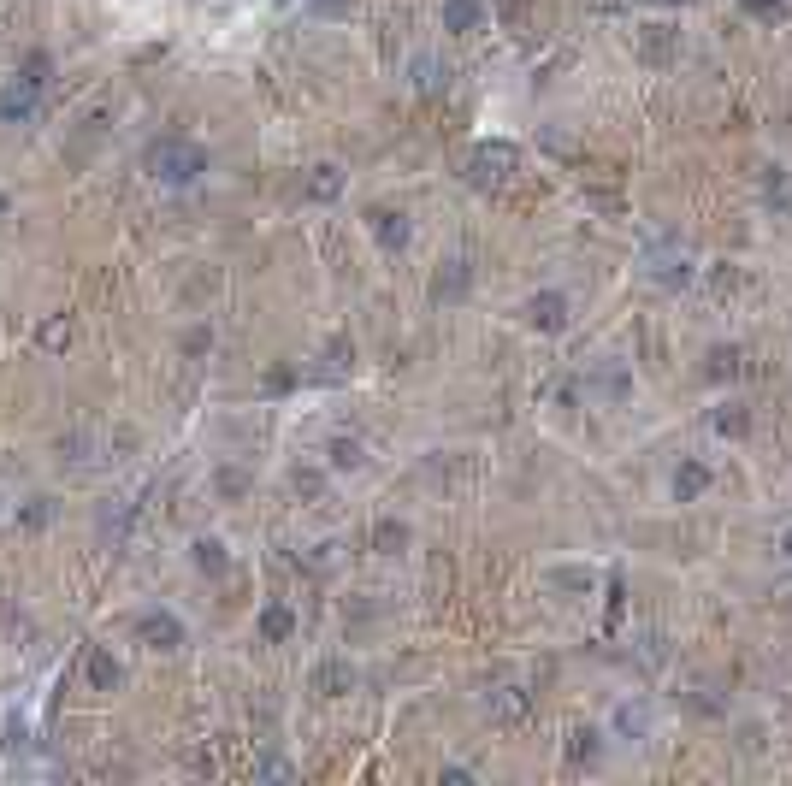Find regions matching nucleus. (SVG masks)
<instances>
[{
  "mask_svg": "<svg viewBox=\"0 0 792 786\" xmlns=\"http://www.w3.org/2000/svg\"><path fill=\"white\" fill-rule=\"evenodd\" d=\"M148 172H154V184L184 190V184H196L207 172V148L184 142V136H160V142H148Z\"/></svg>",
  "mask_w": 792,
  "mask_h": 786,
  "instance_id": "nucleus-1",
  "label": "nucleus"
},
{
  "mask_svg": "<svg viewBox=\"0 0 792 786\" xmlns=\"http://www.w3.org/2000/svg\"><path fill=\"white\" fill-rule=\"evenodd\" d=\"M521 172V148L515 142H479L473 154H467V184L473 190H497V184H509Z\"/></svg>",
  "mask_w": 792,
  "mask_h": 786,
  "instance_id": "nucleus-2",
  "label": "nucleus"
},
{
  "mask_svg": "<svg viewBox=\"0 0 792 786\" xmlns=\"http://www.w3.org/2000/svg\"><path fill=\"white\" fill-rule=\"evenodd\" d=\"M633 54H639L645 66H668V60H680V30L662 24V18L639 24V30H633Z\"/></svg>",
  "mask_w": 792,
  "mask_h": 786,
  "instance_id": "nucleus-3",
  "label": "nucleus"
},
{
  "mask_svg": "<svg viewBox=\"0 0 792 786\" xmlns=\"http://www.w3.org/2000/svg\"><path fill=\"white\" fill-rule=\"evenodd\" d=\"M42 95H48V89H36L30 77H18V71H12V83L0 89V125H24V119H36Z\"/></svg>",
  "mask_w": 792,
  "mask_h": 786,
  "instance_id": "nucleus-4",
  "label": "nucleus"
},
{
  "mask_svg": "<svg viewBox=\"0 0 792 786\" xmlns=\"http://www.w3.org/2000/svg\"><path fill=\"white\" fill-rule=\"evenodd\" d=\"M136 639H142L148 651H178V645H184V621H178L172 609H154V615L136 621Z\"/></svg>",
  "mask_w": 792,
  "mask_h": 786,
  "instance_id": "nucleus-5",
  "label": "nucleus"
},
{
  "mask_svg": "<svg viewBox=\"0 0 792 786\" xmlns=\"http://www.w3.org/2000/svg\"><path fill=\"white\" fill-rule=\"evenodd\" d=\"M645 266H651V278H657L662 290H680V284H692V255H686V249H651V255H645Z\"/></svg>",
  "mask_w": 792,
  "mask_h": 786,
  "instance_id": "nucleus-6",
  "label": "nucleus"
},
{
  "mask_svg": "<svg viewBox=\"0 0 792 786\" xmlns=\"http://www.w3.org/2000/svg\"><path fill=\"white\" fill-rule=\"evenodd\" d=\"M521 314H527V326H532V331H568V296L544 290V296H532Z\"/></svg>",
  "mask_w": 792,
  "mask_h": 786,
  "instance_id": "nucleus-7",
  "label": "nucleus"
},
{
  "mask_svg": "<svg viewBox=\"0 0 792 786\" xmlns=\"http://www.w3.org/2000/svg\"><path fill=\"white\" fill-rule=\"evenodd\" d=\"M467 290H473V261H450L438 278H432V296H438V302H462Z\"/></svg>",
  "mask_w": 792,
  "mask_h": 786,
  "instance_id": "nucleus-8",
  "label": "nucleus"
},
{
  "mask_svg": "<svg viewBox=\"0 0 792 786\" xmlns=\"http://www.w3.org/2000/svg\"><path fill=\"white\" fill-rule=\"evenodd\" d=\"M367 231L379 237V249H402V243H408V219L391 213V207H373V213H367Z\"/></svg>",
  "mask_w": 792,
  "mask_h": 786,
  "instance_id": "nucleus-9",
  "label": "nucleus"
},
{
  "mask_svg": "<svg viewBox=\"0 0 792 786\" xmlns=\"http://www.w3.org/2000/svg\"><path fill=\"white\" fill-rule=\"evenodd\" d=\"M349 686H355V668H349L343 656H337V662H320V668H314V692H320V698H343Z\"/></svg>",
  "mask_w": 792,
  "mask_h": 786,
  "instance_id": "nucleus-10",
  "label": "nucleus"
},
{
  "mask_svg": "<svg viewBox=\"0 0 792 786\" xmlns=\"http://www.w3.org/2000/svg\"><path fill=\"white\" fill-rule=\"evenodd\" d=\"M710 491V467L704 461H680V473H674V497L680 503H698Z\"/></svg>",
  "mask_w": 792,
  "mask_h": 786,
  "instance_id": "nucleus-11",
  "label": "nucleus"
},
{
  "mask_svg": "<svg viewBox=\"0 0 792 786\" xmlns=\"http://www.w3.org/2000/svg\"><path fill=\"white\" fill-rule=\"evenodd\" d=\"M479 18H485L479 0H444V30H450V36H473Z\"/></svg>",
  "mask_w": 792,
  "mask_h": 786,
  "instance_id": "nucleus-12",
  "label": "nucleus"
},
{
  "mask_svg": "<svg viewBox=\"0 0 792 786\" xmlns=\"http://www.w3.org/2000/svg\"><path fill=\"white\" fill-rule=\"evenodd\" d=\"M255 627H261V639H266V645H284V639L296 633V615H290L284 603H266V609H261V621H255Z\"/></svg>",
  "mask_w": 792,
  "mask_h": 786,
  "instance_id": "nucleus-13",
  "label": "nucleus"
},
{
  "mask_svg": "<svg viewBox=\"0 0 792 786\" xmlns=\"http://www.w3.org/2000/svg\"><path fill=\"white\" fill-rule=\"evenodd\" d=\"M527 692H521V686H497V692H491V698H485V710H491V716L497 721H515V716H527Z\"/></svg>",
  "mask_w": 792,
  "mask_h": 786,
  "instance_id": "nucleus-14",
  "label": "nucleus"
},
{
  "mask_svg": "<svg viewBox=\"0 0 792 786\" xmlns=\"http://www.w3.org/2000/svg\"><path fill=\"white\" fill-rule=\"evenodd\" d=\"M119 680H125V668H119L113 656H107V651H89V686H95V692H113Z\"/></svg>",
  "mask_w": 792,
  "mask_h": 786,
  "instance_id": "nucleus-15",
  "label": "nucleus"
},
{
  "mask_svg": "<svg viewBox=\"0 0 792 786\" xmlns=\"http://www.w3.org/2000/svg\"><path fill=\"white\" fill-rule=\"evenodd\" d=\"M710 426H716L722 438H745V432H751V414H745L739 402H722V408L710 414Z\"/></svg>",
  "mask_w": 792,
  "mask_h": 786,
  "instance_id": "nucleus-16",
  "label": "nucleus"
},
{
  "mask_svg": "<svg viewBox=\"0 0 792 786\" xmlns=\"http://www.w3.org/2000/svg\"><path fill=\"white\" fill-rule=\"evenodd\" d=\"M190 562H196L201 574H225V544L219 538H196L190 544Z\"/></svg>",
  "mask_w": 792,
  "mask_h": 786,
  "instance_id": "nucleus-17",
  "label": "nucleus"
},
{
  "mask_svg": "<svg viewBox=\"0 0 792 786\" xmlns=\"http://www.w3.org/2000/svg\"><path fill=\"white\" fill-rule=\"evenodd\" d=\"M343 190V172L337 166H314V178H308V201H331Z\"/></svg>",
  "mask_w": 792,
  "mask_h": 786,
  "instance_id": "nucleus-18",
  "label": "nucleus"
},
{
  "mask_svg": "<svg viewBox=\"0 0 792 786\" xmlns=\"http://www.w3.org/2000/svg\"><path fill=\"white\" fill-rule=\"evenodd\" d=\"M402 544H408V526H396V521H379V526H373V550H379V556H396Z\"/></svg>",
  "mask_w": 792,
  "mask_h": 786,
  "instance_id": "nucleus-19",
  "label": "nucleus"
},
{
  "mask_svg": "<svg viewBox=\"0 0 792 786\" xmlns=\"http://www.w3.org/2000/svg\"><path fill=\"white\" fill-rule=\"evenodd\" d=\"M597 739H603L597 727H574V733H568V757H574V763H592V757H597Z\"/></svg>",
  "mask_w": 792,
  "mask_h": 786,
  "instance_id": "nucleus-20",
  "label": "nucleus"
},
{
  "mask_svg": "<svg viewBox=\"0 0 792 786\" xmlns=\"http://www.w3.org/2000/svg\"><path fill=\"white\" fill-rule=\"evenodd\" d=\"M331 467H361V444L355 438H331Z\"/></svg>",
  "mask_w": 792,
  "mask_h": 786,
  "instance_id": "nucleus-21",
  "label": "nucleus"
},
{
  "mask_svg": "<svg viewBox=\"0 0 792 786\" xmlns=\"http://www.w3.org/2000/svg\"><path fill=\"white\" fill-rule=\"evenodd\" d=\"M739 6H745V12H757L763 24H781V18H787V0H739Z\"/></svg>",
  "mask_w": 792,
  "mask_h": 786,
  "instance_id": "nucleus-22",
  "label": "nucleus"
},
{
  "mask_svg": "<svg viewBox=\"0 0 792 786\" xmlns=\"http://www.w3.org/2000/svg\"><path fill=\"white\" fill-rule=\"evenodd\" d=\"M739 373V349H716L710 355V379H733Z\"/></svg>",
  "mask_w": 792,
  "mask_h": 786,
  "instance_id": "nucleus-23",
  "label": "nucleus"
},
{
  "mask_svg": "<svg viewBox=\"0 0 792 786\" xmlns=\"http://www.w3.org/2000/svg\"><path fill=\"white\" fill-rule=\"evenodd\" d=\"M615 727H621V733H645V727H651V716H645L639 704H621V716H615Z\"/></svg>",
  "mask_w": 792,
  "mask_h": 786,
  "instance_id": "nucleus-24",
  "label": "nucleus"
},
{
  "mask_svg": "<svg viewBox=\"0 0 792 786\" xmlns=\"http://www.w3.org/2000/svg\"><path fill=\"white\" fill-rule=\"evenodd\" d=\"M42 343H48V349H66L71 343V320H48V326H42Z\"/></svg>",
  "mask_w": 792,
  "mask_h": 786,
  "instance_id": "nucleus-25",
  "label": "nucleus"
},
{
  "mask_svg": "<svg viewBox=\"0 0 792 786\" xmlns=\"http://www.w3.org/2000/svg\"><path fill=\"white\" fill-rule=\"evenodd\" d=\"M48 515H54V509H48V497H36V503H30L18 521H24V526H48Z\"/></svg>",
  "mask_w": 792,
  "mask_h": 786,
  "instance_id": "nucleus-26",
  "label": "nucleus"
},
{
  "mask_svg": "<svg viewBox=\"0 0 792 786\" xmlns=\"http://www.w3.org/2000/svg\"><path fill=\"white\" fill-rule=\"evenodd\" d=\"M308 6H314V12H326V18H343L355 0H308Z\"/></svg>",
  "mask_w": 792,
  "mask_h": 786,
  "instance_id": "nucleus-27",
  "label": "nucleus"
},
{
  "mask_svg": "<svg viewBox=\"0 0 792 786\" xmlns=\"http://www.w3.org/2000/svg\"><path fill=\"white\" fill-rule=\"evenodd\" d=\"M261 775H272V781H290V763H278V757H266V763H255Z\"/></svg>",
  "mask_w": 792,
  "mask_h": 786,
  "instance_id": "nucleus-28",
  "label": "nucleus"
},
{
  "mask_svg": "<svg viewBox=\"0 0 792 786\" xmlns=\"http://www.w3.org/2000/svg\"><path fill=\"white\" fill-rule=\"evenodd\" d=\"M592 12H621V6H633V0H586Z\"/></svg>",
  "mask_w": 792,
  "mask_h": 786,
  "instance_id": "nucleus-29",
  "label": "nucleus"
},
{
  "mask_svg": "<svg viewBox=\"0 0 792 786\" xmlns=\"http://www.w3.org/2000/svg\"><path fill=\"white\" fill-rule=\"evenodd\" d=\"M781 556H787V562H792V526H787V532H781Z\"/></svg>",
  "mask_w": 792,
  "mask_h": 786,
  "instance_id": "nucleus-30",
  "label": "nucleus"
},
{
  "mask_svg": "<svg viewBox=\"0 0 792 786\" xmlns=\"http://www.w3.org/2000/svg\"><path fill=\"white\" fill-rule=\"evenodd\" d=\"M6 213H12V201H6V196H0V219H6Z\"/></svg>",
  "mask_w": 792,
  "mask_h": 786,
  "instance_id": "nucleus-31",
  "label": "nucleus"
}]
</instances>
